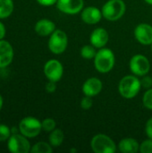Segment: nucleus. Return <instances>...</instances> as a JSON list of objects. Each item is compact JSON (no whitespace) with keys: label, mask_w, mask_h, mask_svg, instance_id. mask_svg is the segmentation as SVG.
Here are the masks:
<instances>
[{"label":"nucleus","mask_w":152,"mask_h":153,"mask_svg":"<svg viewBox=\"0 0 152 153\" xmlns=\"http://www.w3.org/2000/svg\"><path fill=\"white\" fill-rule=\"evenodd\" d=\"M142 82L136 75H126L123 77L118 84V91L120 95L126 99L132 100L140 92Z\"/></svg>","instance_id":"1"},{"label":"nucleus","mask_w":152,"mask_h":153,"mask_svg":"<svg viewBox=\"0 0 152 153\" xmlns=\"http://www.w3.org/2000/svg\"><path fill=\"white\" fill-rule=\"evenodd\" d=\"M116 56L114 52L108 48H99L94 57V65L98 72L101 74L109 73L115 66Z\"/></svg>","instance_id":"2"},{"label":"nucleus","mask_w":152,"mask_h":153,"mask_svg":"<svg viewBox=\"0 0 152 153\" xmlns=\"http://www.w3.org/2000/svg\"><path fill=\"white\" fill-rule=\"evenodd\" d=\"M126 11L125 3L123 0H108L102 6L101 12L103 18L110 22L121 19Z\"/></svg>","instance_id":"3"},{"label":"nucleus","mask_w":152,"mask_h":153,"mask_svg":"<svg viewBox=\"0 0 152 153\" xmlns=\"http://www.w3.org/2000/svg\"><path fill=\"white\" fill-rule=\"evenodd\" d=\"M68 45V37L66 33L59 29H56V30L49 36L47 47L48 49L55 55L63 54Z\"/></svg>","instance_id":"4"},{"label":"nucleus","mask_w":152,"mask_h":153,"mask_svg":"<svg viewBox=\"0 0 152 153\" xmlns=\"http://www.w3.org/2000/svg\"><path fill=\"white\" fill-rule=\"evenodd\" d=\"M91 150L95 153H114L116 151L115 142L103 134H96L90 141Z\"/></svg>","instance_id":"5"},{"label":"nucleus","mask_w":152,"mask_h":153,"mask_svg":"<svg viewBox=\"0 0 152 153\" xmlns=\"http://www.w3.org/2000/svg\"><path fill=\"white\" fill-rule=\"evenodd\" d=\"M19 132L27 138L37 137L42 131L41 122L33 117H26L22 118L18 126Z\"/></svg>","instance_id":"6"},{"label":"nucleus","mask_w":152,"mask_h":153,"mask_svg":"<svg viewBox=\"0 0 152 153\" xmlns=\"http://www.w3.org/2000/svg\"><path fill=\"white\" fill-rule=\"evenodd\" d=\"M7 149L12 153L30 152L31 145L26 136L20 134H12L7 140Z\"/></svg>","instance_id":"7"},{"label":"nucleus","mask_w":152,"mask_h":153,"mask_svg":"<svg viewBox=\"0 0 152 153\" xmlns=\"http://www.w3.org/2000/svg\"><path fill=\"white\" fill-rule=\"evenodd\" d=\"M129 68L133 74L136 76H144L151 70V63L149 59L141 54L133 56L129 62Z\"/></svg>","instance_id":"8"},{"label":"nucleus","mask_w":152,"mask_h":153,"mask_svg":"<svg viewBox=\"0 0 152 153\" xmlns=\"http://www.w3.org/2000/svg\"><path fill=\"white\" fill-rule=\"evenodd\" d=\"M44 74L48 81L59 82L64 74L63 65L56 59L48 60L44 65Z\"/></svg>","instance_id":"9"},{"label":"nucleus","mask_w":152,"mask_h":153,"mask_svg":"<svg viewBox=\"0 0 152 153\" xmlns=\"http://www.w3.org/2000/svg\"><path fill=\"white\" fill-rule=\"evenodd\" d=\"M57 9L66 14H77L83 9V0H57Z\"/></svg>","instance_id":"10"},{"label":"nucleus","mask_w":152,"mask_h":153,"mask_svg":"<svg viewBox=\"0 0 152 153\" xmlns=\"http://www.w3.org/2000/svg\"><path fill=\"white\" fill-rule=\"evenodd\" d=\"M134 37L136 40L142 45H151L152 26L148 23H140L134 29Z\"/></svg>","instance_id":"11"},{"label":"nucleus","mask_w":152,"mask_h":153,"mask_svg":"<svg viewBox=\"0 0 152 153\" xmlns=\"http://www.w3.org/2000/svg\"><path fill=\"white\" fill-rule=\"evenodd\" d=\"M14 51L10 42L4 39L0 40V68L7 67L13 59Z\"/></svg>","instance_id":"12"},{"label":"nucleus","mask_w":152,"mask_h":153,"mask_svg":"<svg viewBox=\"0 0 152 153\" xmlns=\"http://www.w3.org/2000/svg\"><path fill=\"white\" fill-rule=\"evenodd\" d=\"M81 17L83 22L93 25L100 22L101 18L103 17L102 12L100 9H99L96 6H88L82 10L81 12Z\"/></svg>","instance_id":"13"},{"label":"nucleus","mask_w":152,"mask_h":153,"mask_svg":"<svg viewBox=\"0 0 152 153\" xmlns=\"http://www.w3.org/2000/svg\"><path fill=\"white\" fill-rule=\"evenodd\" d=\"M102 88V82L97 77H91L84 82L82 85V92L85 96H90L93 98L101 92Z\"/></svg>","instance_id":"14"},{"label":"nucleus","mask_w":152,"mask_h":153,"mask_svg":"<svg viewBox=\"0 0 152 153\" xmlns=\"http://www.w3.org/2000/svg\"><path fill=\"white\" fill-rule=\"evenodd\" d=\"M109 40V35L106 29L104 28H97L95 29L90 37V41L92 46L96 48H102L108 44Z\"/></svg>","instance_id":"15"},{"label":"nucleus","mask_w":152,"mask_h":153,"mask_svg":"<svg viewBox=\"0 0 152 153\" xmlns=\"http://www.w3.org/2000/svg\"><path fill=\"white\" fill-rule=\"evenodd\" d=\"M34 30L38 35L41 37L50 36L56 30V24L51 20L41 19L36 22L34 26Z\"/></svg>","instance_id":"16"},{"label":"nucleus","mask_w":152,"mask_h":153,"mask_svg":"<svg viewBox=\"0 0 152 153\" xmlns=\"http://www.w3.org/2000/svg\"><path fill=\"white\" fill-rule=\"evenodd\" d=\"M117 147L123 153H136L140 150V143L133 138L126 137L119 142Z\"/></svg>","instance_id":"17"},{"label":"nucleus","mask_w":152,"mask_h":153,"mask_svg":"<svg viewBox=\"0 0 152 153\" xmlns=\"http://www.w3.org/2000/svg\"><path fill=\"white\" fill-rule=\"evenodd\" d=\"M65 140V134L61 129L56 128L52 132L49 133L48 136V143L51 144L53 148H57L61 146Z\"/></svg>","instance_id":"18"},{"label":"nucleus","mask_w":152,"mask_h":153,"mask_svg":"<svg viewBox=\"0 0 152 153\" xmlns=\"http://www.w3.org/2000/svg\"><path fill=\"white\" fill-rule=\"evenodd\" d=\"M13 0H0V20L8 18L13 13Z\"/></svg>","instance_id":"19"},{"label":"nucleus","mask_w":152,"mask_h":153,"mask_svg":"<svg viewBox=\"0 0 152 153\" xmlns=\"http://www.w3.org/2000/svg\"><path fill=\"white\" fill-rule=\"evenodd\" d=\"M53 152V147L48 143L39 142L31 146L30 152L31 153H51Z\"/></svg>","instance_id":"20"},{"label":"nucleus","mask_w":152,"mask_h":153,"mask_svg":"<svg viewBox=\"0 0 152 153\" xmlns=\"http://www.w3.org/2000/svg\"><path fill=\"white\" fill-rule=\"evenodd\" d=\"M97 54L96 51V48L94 46L90 45H84L82 48H81V56L82 58L84 59H94L95 56Z\"/></svg>","instance_id":"21"},{"label":"nucleus","mask_w":152,"mask_h":153,"mask_svg":"<svg viewBox=\"0 0 152 153\" xmlns=\"http://www.w3.org/2000/svg\"><path fill=\"white\" fill-rule=\"evenodd\" d=\"M41 126H42L43 131H45L47 133H50L56 129V123L53 118L47 117V118H45L43 121H41Z\"/></svg>","instance_id":"22"},{"label":"nucleus","mask_w":152,"mask_h":153,"mask_svg":"<svg viewBox=\"0 0 152 153\" xmlns=\"http://www.w3.org/2000/svg\"><path fill=\"white\" fill-rule=\"evenodd\" d=\"M12 133L13 132L6 125L0 124V143L7 142V140L12 135Z\"/></svg>","instance_id":"23"},{"label":"nucleus","mask_w":152,"mask_h":153,"mask_svg":"<svg viewBox=\"0 0 152 153\" xmlns=\"http://www.w3.org/2000/svg\"><path fill=\"white\" fill-rule=\"evenodd\" d=\"M142 104L147 109L152 110V88L148 89L145 91L142 97Z\"/></svg>","instance_id":"24"},{"label":"nucleus","mask_w":152,"mask_h":153,"mask_svg":"<svg viewBox=\"0 0 152 153\" xmlns=\"http://www.w3.org/2000/svg\"><path fill=\"white\" fill-rule=\"evenodd\" d=\"M139 152L142 153H152V139H147L140 144Z\"/></svg>","instance_id":"25"},{"label":"nucleus","mask_w":152,"mask_h":153,"mask_svg":"<svg viewBox=\"0 0 152 153\" xmlns=\"http://www.w3.org/2000/svg\"><path fill=\"white\" fill-rule=\"evenodd\" d=\"M81 108L83 110H89L91 108V107L93 106V100H92V97L90 96H85L81 100Z\"/></svg>","instance_id":"26"},{"label":"nucleus","mask_w":152,"mask_h":153,"mask_svg":"<svg viewBox=\"0 0 152 153\" xmlns=\"http://www.w3.org/2000/svg\"><path fill=\"white\" fill-rule=\"evenodd\" d=\"M141 82H142V87H144L147 90L152 87V78L150 76L144 75V77L141 81Z\"/></svg>","instance_id":"27"},{"label":"nucleus","mask_w":152,"mask_h":153,"mask_svg":"<svg viewBox=\"0 0 152 153\" xmlns=\"http://www.w3.org/2000/svg\"><path fill=\"white\" fill-rule=\"evenodd\" d=\"M46 91L48 93H53L56 91V82H52V81H48L46 84Z\"/></svg>","instance_id":"28"},{"label":"nucleus","mask_w":152,"mask_h":153,"mask_svg":"<svg viewBox=\"0 0 152 153\" xmlns=\"http://www.w3.org/2000/svg\"><path fill=\"white\" fill-rule=\"evenodd\" d=\"M145 134L148 136V138L152 139V117L150 118L145 126Z\"/></svg>","instance_id":"29"},{"label":"nucleus","mask_w":152,"mask_h":153,"mask_svg":"<svg viewBox=\"0 0 152 153\" xmlns=\"http://www.w3.org/2000/svg\"><path fill=\"white\" fill-rule=\"evenodd\" d=\"M37 3L42 6H52L56 4L57 0H36Z\"/></svg>","instance_id":"30"},{"label":"nucleus","mask_w":152,"mask_h":153,"mask_svg":"<svg viewBox=\"0 0 152 153\" xmlns=\"http://www.w3.org/2000/svg\"><path fill=\"white\" fill-rule=\"evenodd\" d=\"M6 34V29L4 27V25L3 24V22L0 21V40L4 39Z\"/></svg>","instance_id":"31"},{"label":"nucleus","mask_w":152,"mask_h":153,"mask_svg":"<svg viewBox=\"0 0 152 153\" xmlns=\"http://www.w3.org/2000/svg\"><path fill=\"white\" fill-rule=\"evenodd\" d=\"M3 106H4V100H3L2 95L0 94V112H1V110L3 108Z\"/></svg>","instance_id":"32"},{"label":"nucleus","mask_w":152,"mask_h":153,"mask_svg":"<svg viewBox=\"0 0 152 153\" xmlns=\"http://www.w3.org/2000/svg\"><path fill=\"white\" fill-rule=\"evenodd\" d=\"M147 4H151L152 5V0H144Z\"/></svg>","instance_id":"33"},{"label":"nucleus","mask_w":152,"mask_h":153,"mask_svg":"<svg viewBox=\"0 0 152 153\" xmlns=\"http://www.w3.org/2000/svg\"><path fill=\"white\" fill-rule=\"evenodd\" d=\"M151 50H152V43H151Z\"/></svg>","instance_id":"34"}]
</instances>
